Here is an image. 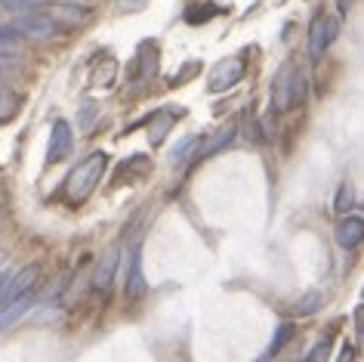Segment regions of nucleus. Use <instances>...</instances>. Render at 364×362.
I'll return each mask as SVG.
<instances>
[{"label": "nucleus", "instance_id": "f257e3e1", "mask_svg": "<svg viewBox=\"0 0 364 362\" xmlns=\"http://www.w3.org/2000/svg\"><path fill=\"white\" fill-rule=\"evenodd\" d=\"M306 96H309V78L303 66H296V62L281 66V71L275 75V84H272V105H275V112H290V108L303 105Z\"/></svg>", "mask_w": 364, "mask_h": 362}, {"label": "nucleus", "instance_id": "f03ea898", "mask_svg": "<svg viewBox=\"0 0 364 362\" xmlns=\"http://www.w3.org/2000/svg\"><path fill=\"white\" fill-rule=\"evenodd\" d=\"M105 167H108V155H105V152H93L90 158L80 161V165L71 170L68 180H65V195H68V202H71V205L87 202V198L93 195V189L99 186V180H102Z\"/></svg>", "mask_w": 364, "mask_h": 362}, {"label": "nucleus", "instance_id": "7ed1b4c3", "mask_svg": "<svg viewBox=\"0 0 364 362\" xmlns=\"http://www.w3.org/2000/svg\"><path fill=\"white\" fill-rule=\"evenodd\" d=\"M336 31H340V22H336V16L318 13L315 19H312V25H309V56L321 59L324 50L336 41Z\"/></svg>", "mask_w": 364, "mask_h": 362}, {"label": "nucleus", "instance_id": "20e7f679", "mask_svg": "<svg viewBox=\"0 0 364 362\" xmlns=\"http://www.w3.org/2000/svg\"><path fill=\"white\" fill-rule=\"evenodd\" d=\"M244 71H247V68H244V59L241 56L223 59L220 66H213L210 78H207V90H210V93H225V90H232L244 78Z\"/></svg>", "mask_w": 364, "mask_h": 362}, {"label": "nucleus", "instance_id": "39448f33", "mask_svg": "<svg viewBox=\"0 0 364 362\" xmlns=\"http://www.w3.org/2000/svg\"><path fill=\"white\" fill-rule=\"evenodd\" d=\"M43 13H47L53 22L65 25V29L84 25V22H90V16H93V13L87 10V6H80V4H68V0H56V4H47V6H43Z\"/></svg>", "mask_w": 364, "mask_h": 362}, {"label": "nucleus", "instance_id": "423d86ee", "mask_svg": "<svg viewBox=\"0 0 364 362\" xmlns=\"http://www.w3.org/2000/svg\"><path fill=\"white\" fill-rule=\"evenodd\" d=\"M16 31L25 34V38H31V41H50L53 34L59 31V22H53L47 13H28L16 22Z\"/></svg>", "mask_w": 364, "mask_h": 362}, {"label": "nucleus", "instance_id": "0eeeda50", "mask_svg": "<svg viewBox=\"0 0 364 362\" xmlns=\"http://www.w3.org/2000/svg\"><path fill=\"white\" fill-rule=\"evenodd\" d=\"M71 146H75V137H71V128L68 121H56L50 130V149H47V165H56V161H62L71 152Z\"/></svg>", "mask_w": 364, "mask_h": 362}, {"label": "nucleus", "instance_id": "6e6552de", "mask_svg": "<svg viewBox=\"0 0 364 362\" xmlns=\"http://www.w3.org/2000/svg\"><path fill=\"white\" fill-rule=\"evenodd\" d=\"M38 276H41V269L34 267V264L19 269L16 276H10V279H6V285H4V294H0V304L10 301V297H19V294H31V288H34V282H38Z\"/></svg>", "mask_w": 364, "mask_h": 362}, {"label": "nucleus", "instance_id": "1a4fd4ad", "mask_svg": "<svg viewBox=\"0 0 364 362\" xmlns=\"http://www.w3.org/2000/svg\"><path fill=\"white\" fill-rule=\"evenodd\" d=\"M117 260H121V251L117 248H108L102 257H99V264H96V273H93V288L96 291H108L114 282V273H117Z\"/></svg>", "mask_w": 364, "mask_h": 362}, {"label": "nucleus", "instance_id": "9d476101", "mask_svg": "<svg viewBox=\"0 0 364 362\" xmlns=\"http://www.w3.org/2000/svg\"><path fill=\"white\" fill-rule=\"evenodd\" d=\"M28 310H31V294H19V297H10V301L0 304V334L10 331Z\"/></svg>", "mask_w": 364, "mask_h": 362}, {"label": "nucleus", "instance_id": "9b49d317", "mask_svg": "<svg viewBox=\"0 0 364 362\" xmlns=\"http://www.w3.org/2000/svg\"><path fill=\"white\" fill-rule=\"evenodd\" d=\"M145 291H149V282H145V273H142V245H136L130 257V276H127V297L139 301Z\"/></svg>", "mask_w": 364, "mask_h": 362}, {"label": "nucleus", "instance_id": "f8f14e48", "mask_svg": "<svg viewBox=\"0 0 364 362\" xmlns=\"http://www.w3.org/2000/svg\"><path fill=\"white\" fill-rule=\"evenodd\" d=\"M336 242L340 248H358L364 242V217H346V220L336 226Z\"/></svg>", "mask_w": 364, "mask_h": 362}, {"label": "nucleus", "instance_id": "ddd939ff", "mask_svg": "<svg viewBox=\"0 0 364 362\" xmlns=\"http://www.w3.org/2000/svg\"><path fill=\"white\" fill-rule=\"evenodd\" d=\"M179 115H182V108H164V112H158V118H154L151 128H149V140L154 146H161V143L167 140V133H170L173 124L179 121Z\"/></svg>", "mask_w": 364, "mask_h": 362}, {"label": "nucleus", "instance_id": "4468645a", "mask_svg": "<svg viewBox=\"0 0 364 362\" xmlns=\"http://www.w3.org/2000/svg\"><path fill=\"white\" fill-rule=\"evenodd\" d=\"M223 10L216 4H201V6H188L186 10V22L188 25H204V22H210L213 16H220Z\"/></svg>", "mask_w": 364, "mask_h": 362}, {"label": "nucleus", "instance_id": "2eb2a0df", "mask_svg": "<svg viewBox=\"0 0 364 362\" xmlns=\"http://www.w3.org/2000/svg\"><path fill=\"white\" fill-rule=\"evenodd\" d=\"M235 137H238V124L232 121V124H225V128H223L220 133H216L213 143L204 149V155H216V152H223L225 146H232V140H235Z\"/></svg>", "mask_w": 364, "mask_h": 362}, {"label": "nucleus", "instance_id": "dca6fc26", "mask_svg": "<svg viewBox=\"0 0 364 362\" xmlns=\"http://www.w3.org/2000/svg\"><path fill=\"white\" fill-rule=\"evenodd\" d=\"M19 112V96L13 93L6 84H0V121H10Z\"/></svg>", "mask_w": 364, "mask_h": 362}, {"label": "nucleus", "instance_id": "f3484780", "mask_svg": "<svg viewBox=\"0 0 364 362\" xmlns=\"http://www.w3.org/2000/svg\"><path fill=\"white\" fill-rule=\"evenodd\" d=\"M198 146H201V137H186L176 149L170 152V165H186V161L195 155V149H198Z\"/></svg>", "mask_w": 364, "mask_h": 362}, {"label": "nucleus", "instance_id": "a211bd4d", "mask_svg": "<svg viewBox=\"0 0 364 362\" xmlns=\"http://www.w3.org/2000/svg\"><path fill=\"white\" fill-rule=\"evenodd\" d=\"M294 334H296V325L294 322H281L278 329H275V341H272V347H269V353L275 356L278 350H284L290 341H294Z\"/></svg>", "mask_w": 364, "mask_h": 362}, {"label": "nucleus", "instance_id": "6ab92c4d", "mask_svg": "<svg viewBox=\"0 0 364 362\" xmlns=\"http://www.w3.org/2000/svg\"><path fill=\"white\" fill-rule=\"evenodd\" d=\"M355 207V189L349 183H343L340 189H336V198H333V211L336 214H349Z\"/></svg>", "mask_w": 364, "mask_h": 362}, {"label": "nucleus", "instance_id": "aec40b11", "mask_svg": "<svg viewBox=\"0 0 364 362\" xmlns=\"http://www.w3.org/2000/svg\"><path fill=\"white\" fill-rule=\"evenodd\" d=\"M321 306H324V294H321V291H309L303 301L296 304V313H299V316H312V313L321 310Z\"/></svg>", "mask_w": 364, "mask_h": 362}, {"label": "nucleus", "instance_id": "412c9836", "mask_svg": "<svg viewBox=\"0 0 364 362\" xmlns=\"http://www.w3.org/2000/svg\"><path fill=\"white\" fill-rule=\"evenodd\" d=\"M244 137H247L250 143H262V128H259V121L253 115H244Z\"/></svg>", "mask_w": 364, "mask_h": 362}, {"label": "nucleus", "instance_id": "4be33fe9", "mask_svg": "<svg viewBox=\"0 0 364 362\" xmlns=\"http://www.w3.org/2000/svg\"><path fill=\"white\" fill-rule=\"evenodd\" d=\"M0 4L13 13H28V10H34V6H41L43 0H0Z\"/></svg>", "mask_w": 364, "mask_h": 362}, {"label": "nucleus", "instance_id": "5701e85b", "mask_svg": "<svg viewBox=\"0 0 364 362\" xmlns=\"http://www.w3.org/2000/svg\"><path fill=\"white\" fill-rule=\"evenodd\" d=\"M93 121H96V105L87 103L84 108H80V128L90 130V128H93Z\"/></svg>", "mask_w": 364, "mask_h": 362}, {"label": "nucleus", "instance_id": "b1692460", "mask_svg": "<svg viewBox=\"0 0 364 362\" xmlns=\"http://www.w3.org/2000/svg\"><path fill=\"white\" fill-rule=\"evenodd\" d=\"M22 34L16 31V25H0V47H4V43H13V41H19Z\"/></svg>", "mask_w": 364, "mask_h": 362}, {"label": "nucleus", "instance_id": "393cba45", "mask_svg": "<svg viewBox=\"0 0 364 362\" xmlns=\"http://www.w3.org/2000/svg\"><path fill=\"white\" fill-rule=\"evenodd\" d=\"M145 4H149V0H121L117 6H121V13H136V10H142Z\"/></svg>", "mask_w": 364, "mask_h": 362}, {"label": "nucleus", "instance_id": "a878e982", "mask_svg": "<svg viewBox=\"0 0 364 362\" xmlns=\"http://www.w3.org/2000/svg\"><path fill=\"white\" fill-rule=\"evenodd\" d=\"M324 356H331V341H324V343H318V347L309 353V359H324Z\"/></svg>", "mask_w": 364, "mask_h": 362}, {"label": "nucleus", "instance_id": "bb28decb", "mask_svg": "<svg viewBox=\"0 0 364 362\" xmlns=\"http://www.w3.org/2000/svg\"><path fill=\"white\" fill-rule=\"evenodd\" d=\"M16 62H19V56H13V53H0V71H4V68H13Z\"/></svg>", "mask_w": 364, "mask_h": 362}, {"label": "nucleus", "instance_id": "cd10ccee", "mask_svg": "<svg viewBox=\"0 0 364 362\" xmlns=\"http://www.w3.org/2000/svg\"><path fill=\"white\" fill-rule=\"evenodd\" d=\"M352 322H355V331L364 334V306H358V310L352 313Z\"/></svg>", "mask_w": 364, "mask_h": 362}, {"label": "nucleus", "instance_id": "c85d7f7f", "mask_svg": "<svg viewBox=\"0 0 364 362\" xmlns=\"http://www.w3.org/2000/svg\"><path fill=\"white\" fill-rule=\"evenodd\" d=\"M6 205V192H4V186H0V207Z\"/></svg>", "mask_w": 364, "mask_h": 362}, {"label": "nucleus", "instance_id": "c756f323", "mask_svg": "<svg viewBox=\"0 0 364 362\" xmlns=\"http://www.w3.org/2000/svg\"><path fill=\"white\" fill-rule=\"evenodd\" d=\"M349 10V0H340V13H346Z\"/></svg>", "mask_w": 364, "mask_h": 362}]
</instances>
